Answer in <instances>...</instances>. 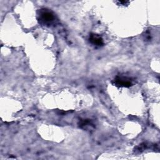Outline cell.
<instances>
[{"label": "cell", "instance_id": "1", "mask_svg": "<svg viewBox=\"0 0 160 160\" xmlns=\"http://www.w3.org/2000/svg\"><path fill=\"white\" fill-rule=\"evenodd\" d=\"M54 17L53 14L49 11L44 9L41 12L40 20L41 22L46 25H50L53 22Z\"/></svg>", "mask_w": 160, "mask_h": 160}, {"label": "cell", "instance_id": "2", "mask_svg": "<svg viewBox=\"0 0 160 160\" xmlns=\"http://www.w3.org/2000/svg\"><path fill=\"white\" fill-rule=\"evenodd\" d=\"M114 81L116 85L120 86L129 87L131 85V82L130 79L124 77H118L114 79Z\"/></svg>", "mask_w": 160, "mask_h": 160}, {"label": "cell", "instance_id": "3", "mask_svg": "<svg viewBox=\"0 0 160 160\" xmlns=\"http://www.w3.org/2000/svg\"><path fill=\"white\" fill-rule=\"evenodd\" d=\"M89 40L92 44H93L94 45H96V46H100L103 44L102 38L99 36L96 35V34L91 35V36L89 38Z\"/></svg>", "mask_w": 160, "mask_h": 160}]
</instances>
